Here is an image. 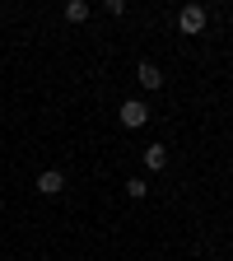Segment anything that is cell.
Wrapping results in <instances>:
<instances>
[{
    "label": "cell",
    "mask_w": 233,
    "mask_h": 261,
    "mask_svg": "<svg viewBox=\"0 0 233 261\" xmlns=\"http://www.w3.org/2000/svg\"><path fill=\"white\" fill-rule=\"evenodd\" d=\"M205 19H210L205 5H182V10H177V28L187 33V38H196V33L205 28Z\"/></svg>",
    "instance_id": "6da1fadb"
},
{
    "label": "cell",
    "mask_w": 233,
    "mask_h": 261,
    "mask_svg": "<svg viewBox=\"0 0 233 261\" xmlns=\"http://www.w3.org/2000/svg\"><path fill=\"white\" fill-rule=\"evenodd\" d=\"M117 117H121V126H131V130H136V126H145V121H149V108L140 103V98H126Z\"/></svg>",
    "instance_id": "7a4b0ae2"
},
{
    "label": "cell",
    "mask_w": 233,
    "mask_h": 261,
    "mask_svg": "<svg viewBox=\"0 0 233 261\" xmlns=\"http://www.w3.org/2000/svg\"><path fill=\"white\" fill-rule=\"evenodd\" d=\"M38 191H42V196H61V191H65V173H61V168H47V173L38 177Z\"/></svg>",
    "instance_id": "3957f363"
},
{
    "label": "cell",
    "mask_w": 233,
    "mask_h": 261,
    "mask_svg": "<svg viewBox=\"0 0 233 261\" xmlns=\"http://www.w3.org/2000/svg\"><path fill=\"white\" fill-rule=\"evenodd\" d=\"M136 75H140L145 89H163V70H159L154 61H140V70H136Z\"/></svg>",
    "instance_id": "277c9868"
},
{
    "label": "cell",
    "mask_w": 233,
    "mask_h": 261,
    "mask_svg": "<svg viewBox=\"0 0 233 261\" xmlns=\"http://www.w3.org/2000/svg\"><path fill=\"white\" fill-rule=\"evenodd\" d=\"M145 163H149L154 173H159V168H168V145H149V149H145Z\"/></svg>",
    "instance_id": "5b68a950"
},
{
    "label": "cell",
    "mask_w": 233,
    "mask_h": 261,
    "mask_svg": "<svg viewBox=\"0 0 233 261\" xmlns=\"http://www.w3.org/2000/svg\"><path fill=\"white\" fill-rule=\"evenodd\" d=\"M65 19H70V23H84L89 19V5H84V0H65Z\"/></svg>",
    "instance_id": "8992f818"
},
{
    "label": "cell",
    "mask_w": 233,
    "mask_h": 261,
    "mask_svg": "<svg viewBox=\"0 0 233 261\" xmlns=\"http://www.w3.org/2000/svg\"><path fill=\"white\" fill-rule=\"evenodd\" d=\"M145 191H149V187H145L140 177H131V182H126V196H131V201H140V196H145Z\"/></svg>",
    "instance_id": "52a82bcc"
}]
</instances>
